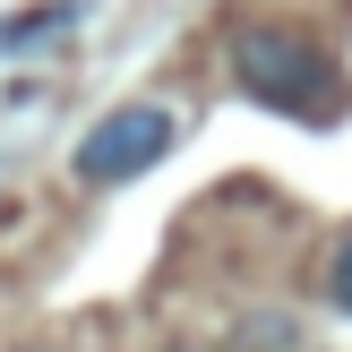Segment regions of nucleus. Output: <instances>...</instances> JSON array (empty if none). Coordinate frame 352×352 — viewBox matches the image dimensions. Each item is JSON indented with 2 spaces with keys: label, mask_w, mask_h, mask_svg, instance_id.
Masks as SVG:
<instances>
[{
  "label": "nucleus",
  "mask_w": 352,
  "mask_h": 352,
  "mask_svg": "<svg viewBox=\"0 0 352 352\" xmlns=\"http://www.w3.org/2000/svg\"><path fill=\"white\" fill-rule=\"evenodd\" d=\"M223 60H232V86L250 103H267V112L309 120V129L344 120V69L327 60L301 26H267V17H250V26H232Z\"/></svg>",
  "instance_id": "nucleus-1"
},
{
  "label": "nucleus",
  "mask_w": 352,
  "mask_h": 352,
  "mask_svg": "<svg viewBox=\"0 0 352 352\" xmlns=\"http://www.w3.org/2000/svg\"><path fill=\"white\" fill-rule=\"evenodd\" d=\"M164 155H172V112H164V103H120V112H103L95 129L78 138L69 172H78L86 189H120V181H138L146 164H164Z\"/></svg>",
  "instance_id": "nucleus-2"
},
{
  "label": "nucleus",
  "mask_w": 352,
  "mask_h": 352,
  "mask_svg": "<svg viewBox=\"0 0 352 352\" xmlns=\"http://www.w3.org/2000/svg\"><path fill=\"white\" fill-rule=\"evenodd\" d=\"M69 17H78V0H52V9H26V17H0V52H26V43H43V34H60Z\"/></svg>",
  "instance_id": "nucleus-3"
},
{
  "label": "nucleus",
  "mask_w": 352,
  "mask_h": 352,
  "mask_svg": "<svg viewBox=\"0 0 352 352\" xmlns=\"http://www.w3.org/2000/svg\"><path fill=\"white\" fill-rule=\"evenodd\" d=\"M327 301H336L344 318H352V232L336 241V258H327Z\"/></svg>",
  "instance_id": "nucleus-4"
}]
</instances>
